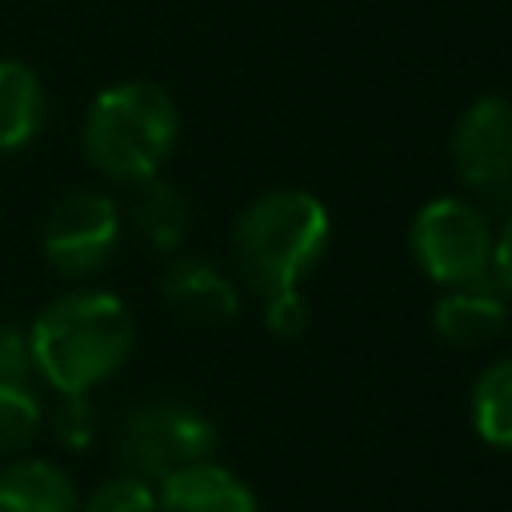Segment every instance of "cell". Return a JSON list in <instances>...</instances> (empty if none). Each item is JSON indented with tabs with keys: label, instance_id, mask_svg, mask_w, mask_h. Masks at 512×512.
<instances>
[{
	"label": "cell",
	"instance_id": "1",
	"mask_svg": "<svg viewBox=\"0 0 512 512\" xmlns=\"http://www.w3.org/2000/svg\"><path fill=\"white\" fill-rule=\"evenodd\" d=\"M132 312L116 292L80 288L56 296L28 328L32 368L60 392H92L132 356Z\"/></svg>",
	"mask_w": 512,
	"mask_h": 512
},
{
	"label": "cell",
	"instance_id": "11",
	"mask_svg": "<svg viewBox=\"0 0 512 512\" xmlns=\"http://www.w3.org/2000/svg\"><path fill=\"white\" fill-rule=\"evenodd\" d=\"M48 124V92L32 64L0 60V156L24 152Z\"/></svg>",
	"mask_w": 512,
	"mask_h": 512
},
{
	"label": "cell",
	"instance_id": "14",
	"mask_svg": "<svg viewBox=\"0 0 512 512\" xmlns=\"http://www.w3.org/2000/svg\"><path fill=\"white\" fill-rule=\"evenodd\" d=\"M472 428L484 444L512 452V356L480 372L472 388Z\"/></svg>",
	"mask_w": 512,
	"mask_h": 512
},
{
	"label": "cell",
	"instance_id": "2",
	"mask_svg": "<svg viewBox=\"0 0 512 512\" xmlns=\"http://www.w3.org/2000/svg\"><path fill=\"white\" fill-rule=\"evenodd\" d=\"M332 240V216L308 188L260 192L232 228V264L240 280L272 296L280 288H300V280L320 264Z\"/></svg>",
	"mask_w": 512,
	"mask_h": 512
},
{
	"label": "cell",
	"instance_id": "20",
	"mask_svg": "<svg viewBox=\"0 0 512 512\" xmlns=\"http://www.w3.org/2000/svg\"><path fill=\"white\" fill-rule=\"evenodd\" d=\"M492 272L500 280V288L512 296V220L500 228V236L492 240Z\"/></svg>",
	"mask_w": 512,
	"mask_h": 512
},
{
	"label": "cell",
	"instance_id": "13",
	"mask_svg": "<svg viewBox=\"0 0 512 512\" xmlns=\"http://www.w3.org/2000/svg\"><path fill=\"white\" fill-rule=\"evenodd\" d=\"M128 216H132V228H136L152 248H160V252L180 248L184 236H188V228H192V212H188L184 192H180L176 184L160 180V176H152V180L140 184V192H136Z\"/></svg>",
	"mask_w": 512,
	"mask_h": 512
},
{
	"label": "cell",
	"instance_id": "9",
	"mask_svg": "<svg viewBox=\"0 0 512 512\" xmlns=\"http://www.w3.org/2000/svg\"><path fill=\"white\" fill-rule=\"evenodd\" d=\"M160 292L172 304V312L192 320V324H224L240 308L236 284L216 264H208L200 256L172 260L160 276Z\"/></svg>",
	"mask_w": 512,
	"mask_h": 512
},
{
	"label": "cell",
	"instance_id": "3",
	"mask_svg": "<svg viewBox=\"0 0 512 512\" xmlns=\"http://www.w3.org/2000/svg\"><path fill=\"white\" fill-rule=\"evenodd\" d=\"M176 140L180 108L152 80L108 84L88 104L80 128L84 160L116 184H144L160 176V168L176 152Z\"/></svg>",
	"mask_w": 512,
	"mask_h": 512
},
{
	"label": "cell",
	"instance_id": "18",
	"mask_svg": "<svg viewBox=\"0 0 512 512\" xmlns=\"http://www.w3.org/2000/svg\"><path fill=\"white\" fill-rule=\"evenodd\" d=\"M264 324L272 336L280 340H296L308 324H312V308H308V296L300 288H280L272 296H264Z\"/></svg>",
	"mask_w": 512,
	"mask_h": 512
},
{
	"label": "cell",
	"instance_id": "8",
	"mask_svg": "<svg viewBox=\"0 0 512 512\" xmlns=\"http://www.w3.org/2000/svg\"><path fill=\"white\" fill-rule=\"evenodd\" d=\"M504 324H508V292L500 288V280L488 276L444 288V296L432 308V328L440 332V340L456 348H476L492 340Z\"/></svg>",
	"mask_w": 512,
	"mask_h": 512
},
{
	"label": "cell",
	"instance_id": "16",
	"mask_svg": "<svg viewBox=\"0 0 512 512\" xmlns=\"http://www.w3.org/2000/svg\"><path fill=\"white\" fill-rule=\"evenodd\" d=\"M80 512H156V488L144 476L120 472V476H108L104 484H96L84 496Z\"/></svg>",
	"mask_w": 512,
	"mask_h": 512
},
{
	"label": "cell",
	"instance_id": "17",
	"mask_svg": "<svg viewBox=\"0 0 512 512\" xmlns=\"http://www.w3.org/2000/svg\"><path fill=\"white\" fill-rule=\"evenodd\" d=\"M48 420H52V436H56L64 448H72V452L88 448V444L96 440V428H100V416H96L88 392H68V396H60Z\"/></svg>",
	"mask_w": 512,
	"mask_h": 512
},
{
	"label": "cell",
	"instance_id": "4",
	"mask_svg": "<svg viewBox=\"0 0 512 512\" xmlns=\"http://www.w3.org/2000/svg\"><path fill=\"white\" fill-rule=\"evenodd\" d=\"M116 452L124 460V472L144 476L148 484L168 480L172 472L212 460L216 452V424L180 404V400H152V404H136L124 420H120V436H116Z\"/></svg>",
	"mask_w": 512,
	"mask_h": 512
},
{
	"label": "cell",
	"instance_id": "6",
	"mask_svg": "<svg viewBox=\"0 0 512 512\" xmlns=\"http://www.w3.org/2000/svg\"><path fill=\"white\" fill-rule=\"evenodd\" d=\"M120 228L124 220L112 196L96 188H76L64 200H56V208L44 220V260L60 276L84 280L112 260Z\"/></svg>",
	"mask_w": 512,
	"mask_h": 512
},
{
	"label": "cell",
	"instance_id": "5",
	"mask_svg": "<svg viewBox=\"0 0 512 512\" xmlns=\"http://www.w3.org/2000/svg\"><path fill=\"white\" fill-rule=\"evenodd\" d=\"M412 256L440 288H456L492 272V228L468 200L432 196L412 216Z\"/></svg>",
	"mask_w": 512,
	"mask_h": 512
},
{
	"label": "cell",
	"instance_id": "15",
	"mask_svg": "<svg viewBox=\"0 0 512 512\" xmlns=\"http://www.w3.org/2000/svg\"><path fill=\"white\" fill-rule=\"evenodd\" d=\"M40 424H44V404L28 388V380H4L0 384V456L28 448Z\"/></svg>",
	"mask_w": 512,
	"mask_h": 512
},
{
	"label": "cell",
	"instance_id": "10",
	"mask_svg": "<svg viewBox=\"0 0 512 512\" xmlns=\"http://www.w3.org/2000/svg\"><path fill=\"white\" fill-rule=\"evenodd\" d=\"M156 512H260L252 488L224 464L200 460L156 488Z\"/></svg>",
	"mask_w": 512,
	"mask_h": 512
},
{
	"label": "cell",
	"instance_id": "19",
	"mask_svg": "<svg viewBox=\"0 0 512 512\" xmlns=\"http://www.w3.org/2000/svg\"><path fill=\"white\" fill-rule=\"evenodd\" d=\"M32 352H28V332L16 324H0V384L4 380H28Z\"/></svg>",
	"mask_w": 512,
	"mask_h": 512
},
{
	"label": "cell",
	"instance_id": "7",
	"mask_svg": "<svg viewBox=\"0 0 512 512\" xmlns=\"http://www.w3.org/2000/svg\"><path fill=\"white\" fill-rule=\"evenodd\" d=\"M448 160L468 188H496L512 180V100L480 96L472 100L452 132Z\"/></svg>",
	"mask_w": 512,
	"mask_h": 512
},
{
	"label": "cell",
	"instance_id": "12",
	"mask_svg": "<svg viewBox=\"0 0 512 512\" xmlns=\"http://www.w3.org/2000/svg\"><path fill=\"white\" fill-rule=\"evenodd\" d=\"M0 512H80V496L64 468L24 456L0 468Z\"/></svg>",
	"mask_w": 512,
	"mask_h": 512
}]
</instances>
